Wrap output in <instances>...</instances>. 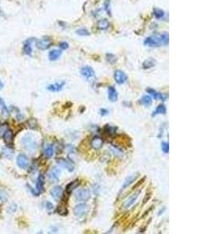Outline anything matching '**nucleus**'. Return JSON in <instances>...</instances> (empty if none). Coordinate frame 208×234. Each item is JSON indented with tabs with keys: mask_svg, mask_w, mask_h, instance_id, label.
<instances>
[{
	"mask_svg": "<svg viewBox=\"0 0 208 234\" xmlns=\"http://www.w3.org/2000/svg\"><path fill=\"white\" fill-rule=\"evenodd\" d=\"M97 27L101 31H105L110 27L109 21L107 19H101L98 21L97 23Z\"/></svg>",
	"mask_w": 208,
	"mask_h": 234,
	"instance_id": "obj_23",
	"label": "nucleus"
},
{
	"mask_svg": "<svg viewBox=\"0 0 208 234\" xmlns=\"http://www.w3.org/2000/svg\"><path fill=\"white\" fill-rule=\"evenodd\" d=\"M75 198L78 201H87L91 198V192L87 189H80L75 193Z\"/></svg>",
	"mask_w": 208,
	"mask_h": 234,
	"instance_id": "obj_6",
	"label": "nucleus"
},
{
	"mask_svg": "<svg viewBox=\"0 0 208 234\" xmlns=\"http://www.w3.org/2000/svg\"><path fill=\"white\" fill-rule=\"evenodd\" d=\"M57 163L59 166H60L61 167L64 168L66 170H68L69 172H72L74 170V166L72 162L69 161L67 159H65V158H58L56 160Z\"/></svg>",
	"mask_w": 208,
	"mask_h": 234,
	"instance_id": "obj_12",
	"label": "nucleus"
},
{
	"mask_svg": "<svg viewBox=\"0 0 208 234\" xmlns=\"http://www.w3.org/2000/svg\"><path fill=\"white\" fill-rule=\"evenodd\" d=\"M13 151H12L11 149L8 148H2V154H3L4 157H6V158H11L12 155H13Z\"/></svg>",
	"mask_w": 208,
	"mask_h": 234,
	"instance_id": "obj_31",
	"label": "nucleus"
},
{
	"mask_svg": "<svg viewBox=\"0 0 208 234\" xmlns=\"http://www.w3.org/2000/svg\"><path fill=\"white\" fill-rule=\"evenodd\" d=\"M0 200L2 202H6L8 200V194L2 189H0Z\"/></svg>",
	"mask_w": 208,
	"mask_h": 234,
	"instance_id": "obj_32",
	"label": "nucleus"
},
{
	"mask_svg": "<svg viewBox=\"0 0 208 234\" xmlns=\"http://www.w3.org/2000/svg\"><path fill=\"white\" fill-rule=\"evenodd\" d=\"M59 48H60V50H62V51H63V50H66L69 48L68 42H60V44H59Z\"/></svg>",
	"mask_w": 208,
	"mask_h": 234,
	"instance_id": "obj_38",
	"label": "nucleus"
},
{
	"mask_svg": "<svg viewBox=\"0 0 208 234\" xmlns=\"http://www.w3.org/2000/svg\"><path fill=\"white\" fill-rule=\"evenodd\" d=\"M153 15L154 16L156 19L159 20L164 17V16H165V11H163L162 10L158 9V8H155V9H154L153 10Z\"/></svg>",
	"mask_w": 208,
	"mask_h": 234,
	"instance_id": "obj_27",
	"label": "nucleus"
},
{
	"mask_svg": "<svg viewBox=\"0 0 208 234\" xmlns=\"http://www.w3.org/2000/svg\"><path fill=\"white\" fill-rule=\"evenodd\" d=\"M65 84H66V82L65 81L56 82L55 84H50V85L48 86L47 89L51 92H60L61 90H63V88H64Z\"/></svg>",
	"mask_w": 208,
	"mask_h": 234,
	"instance_id": "obj_15",
	"label": "nucleus"
},
{
	"mask_svg": "<svg viewBox=\"0 0 208 234\" xmlns=\"http://www.w3.org/2000/svg\"><path fill=\"white\" fill-rule=\"evenodd\" d=\"M90 211V207L88 204L85 203L79 204L73 208L74 215L77 217H84L88 214Z\"/></svg>",
	"mask_w": 208,
	"mask_h": 234,
	"instance_id": "obj_3",
	"label": "nucleus"
},
{
	"mask_svg": "<svg viewBox=\"0 0 208 234\" xmlns=\"http://www.w3.org/2000/svg\"><path fill=\"white\" fill-rule=\"evenodd\" d=\"M147 92L148 94H150V95H151L154 98L157 99V100L158 99V100H161V101H165V99L167 98V97H165L163 94L156 92L155 90L152 89V88H147Z\"/></svg>",
	"mask_w": 208,
	"mask_h": 234,
	"instance_id": "obj_20",
	"label": "nucleus"
},
{
	"mask_svg": "<svg viewBox=\"0 0 208 234\" xmlns=\"http://www.w3.org/2000/svg\"><path fill=\"white\" fill-rule=\"evenodd\" d=\"M140 193H141V190H138L137 191H136L134 194H132V195H131V196L129 197V198H128L124 203H123V207L126 209V208H129V207H131V206H132V204L137 201L139 196L140 195Z\"/></svg>",
	"mask_w": 208,
	"mask_h": 234,
	"instance_id": "obj_9",
	"label": "nucleus"
},
{
	"mask_svg": "<svg viewBox=\"0 0 208 234\" xmlns=\"http://www.w3.org/2000/svg\"><path fill=\"white\" fill-rule=\"evenodd\" d=\"M17 166H19L20 169L25 170L29 166V159L25 154H20L17 158Z\"/></svg>",
	"mask_w": 208,
	"mask_h": 234,
	"instance_id": "obj_11",
	"label": "nucleus"
},
{
	"mask_svg": "<svg viewBox=\"0 0 208 234\" xmlns=\"http://www.w3.org/2000/svg\"><path fill=\"white\" fill-rule=\"evenodd\" d=\"M169 42V33L155 34L146 38L144 41V45L148 47H160L162 45H168Z\"/></svg>",
	"mask_w": 208,
	"mask_h": 234,
	"instance_id": "obj_1",
	"label": "nucleus"
},
{
	"mask_svg": "<svg viewBox=\"0 0 208 234\" xmlns=\"http://www.w3.org/2000/svg\"><path fill=\"white\" fill-rule=\"evenodd\" d=\"M0 106L2 108V114L5 115L6 116H7L9 115V111H8L7 108H6V105H5V103H4L3 101L2 100H0Z\"/></svg>",
	"mask_w": 208,
	"mask_h": 234,
	"instance_id": "obj_34",
	"label": "nucleus"
},
{
	"mask_svg": "<svg viewBox=\"0 0 208 234\" xmlns=\"http://www.w3.org/2000/svg\"><path fill=\"white\" fill-rule=\"evenodd\" d=\"M150 198H151V195H150V194H149V195H148L147 198H146V197H145V198H144V201H143V205H144V204L147 203V202L148 201V199H150Z\"/></svg>",
	"mask_w": 208,
	"mask_h": 234,
	"instance_id": "obj_41",
	"label": "nucleus"
},
{
	"mask_svg": "<svg viewBox=\"0 0 208 234\" xmlns=\"http://www.w3.org/2000/svg\"><path fill=\"white\" fill-rule=\"evenodd\" d=\"M116 129H117V128L115 127V126H109L108 124H107L104 127V133H106L107 134L111 136L116 133Z\"/></svg>",
	"mask_w": 208,
	"mask_h": 234,
	"instance_id": "obj_29",
	"label": "nucleus"
},
{
	"mask_svg": "<svg viewBox=\"0 0 208 234\" xmlns=\"http://www.w3.org/2000/svg\"><path fill=\"white\" fill-rule=\"evenodd\" d=\"M91 147L95 150H99L102 148L103 146V141L101 138H100L99 137H94L92 140H91Z\"/></svg>",
	"mask_w": 208,
	"mask_h": 234,
	"instance_id": "obj_18",
	"label": "nucleus"
},
{
	"mask_svg": "<svg viewBox=\"0 0 208 234\" xmlns=\"http://www.w3.org/2000/svg\"><path fill=\"white\" fill-rule=\"evenodd\" d=\"M114 79H115L117 84H123L127 81L128 77H127V75L123 71L118 70H116L115 73H114Z\"/></svg>",
	"mask_w": 208,
	"mask_h": 234,
	"instance_id": "obj_10",
	"label": "nucleus"
},
{
	"mask_svg": "<svg viewBox=\"0 0 208 234\" xmlns=\"http://www.w3.org/2000/svg\"><path fill=\"white\" fill-rule=\"evenodd\" d=\"M104 10L107 12V14L111 15V2L110 0H105V2L104 3Z\"/></svg>",
	"mask_w": 208,
	"mask_h": 234,
	"instance_id": "obj_35",
	"label": "nucleus"
},
{
	"mask_svg": "<svg viewBox=\"0 0 208 234\" xmlns=\"http://www.w3.org/2000/svg\"><path fill=\"white\" fill-rule=\"evenodd\" d=\"M166 113V107L164 105H160L157 107L153 113V116H156V115L160 114H165Z\"/></svg>",
	"mask_w": 208,
	"mask_h": 234,
	"instance_id": "obj_26",
	"label": "nucleus"
},
{
	"mask_svg": "<svg viewBox=\"0 0 208 234\" xmlns=\"http://www.w3.org/2000/svg\"><path fill=\"white\" fill-rule=\"evenodd\" d=\"M45 154L47 158H51L54 154V148L52 145H48L45 149Z\"/></svg>",
	"mask_w": 208,
	"mask_h": 234,
	"instance_id": "obj_30",
	"label": "nucleus"
},
{
	"mask_svg": "<svg viewBox=\"0 0 208 234\" xmlns=\"http://www.w3.org/2000/svg\"><path fill=\"white\" fill-rule=\"evenodd\" d=\"M106 61L108 62L110 64H114L117 62V57L116 55H114L112 53H107L105 56Z\"/></svg>",
	"mask_w": 208,
	"mask_h": 234,
	"instance_id": "obj_28",
	"label": "nucleus"
},
{
	"mask_svg": "<svg viewBox=\"0 0 208 234\" xmlns=\"http://www.w3.org/2000/svg\"><path fill=\"white\" fill-rule=\"evenodd\" d=\"M80 183H81V181L79 180V179H74V180H73L72 182L69 183L68 184L66 185V194H71L75 189L77 188V187H79V185H80Z\"/></svg>",
	"mask_w": 208,
	"mask_h": 234,
	"instance_id": "obj_16",
	"label": "nucleus"
},
{
	"mask_svg": "<svg viewBox=\"0 0 208 234\" xmlns=\"http://www.w3.org/2000/svg\"><path fill=\"white\" fill-rule=\"evenodd\" d=\"M76 33L79 36H89L90 35V32L85 28L79 29L76 31Z\"/></svg>",
	"mask_w": 208,
	"mask_h": 234,
	"instance_id": "obj_33",
	"label": "nucleus"
},
{
	"mask_svg": "<svg viewBox=\"0 0 208 234\" xmlns=\"http://www.w3.org/2000/svg\"><path fill=\"white\" fill-rule=\"evenodd\" d=\"M46 207H47V208L48 210L52 209V208H53V204L51 203H50V202H47V203H46Z\"/></svg>",
	"mask_w": 208,
	"mask_h": 234,
	"instance_id": "obj_40",
	"label": "nucleus"
},
{
	"mask_svg": "<svg viewBox=\"0 0 208 234\" xmlns=\"http://www.w3.org/2000/svg\"><path fill=\"white\" fill-rule=\"evenodd\" d=\"M61 176V170L59 168L53 167L51 170H50L49 173H48V178L52 183H55L58 182L59 179V177Z\"/></svg>",
	"mask_w": 208,
	"mask_h": 234,
	"instance_id": "obj_13",
	"label": "nucleus"
},
{
	"mask_svg": "<svg viewBox=\"0 0 208 234\" xmlns=\"http://www.w3.org/2000/svg\"><path fill=\"white\" fill-rule=\"evenodd\" d=\"M161 149L165 153H169V145L168 142H165L163 141L161 143Z\"/></svg>",
	"mask_w": 208,
	"mask_h": 234,
	"instance_id": "obj_37",
	"label": "nucleus"
},
{
	"mask_svg": "<svg viewBox=\"0 0 208 234\" xmlns=\"http://www.w3.org/2000/svg\"><path fill=\"white\" fill-rule=\"evenodd\" d=\"M80 74L87 80H89V82H93L95 80V72L94 69L90 66L82 67L80 70Z\"/></svg>",
	"mask_w": 208,
	"mask_h": 234,
	"instance_id": "obj_5",
	"label": "nucleus"
},
{
	"mask_svg": "<svg viewBox=\"0 0 208 234\" xmlns=\"http://www.w3.org/2000/svg\"><path fill=\"white\" fill-rule=\"evenodd\" d=\"M3 136V139L5 143H6V145H10L13 144V133L12 130L10 129H6L5 133L2 134Z\"/></svg>",
	"mask_w": 208,
	"mask_h": 234,
	"instance_id": "obj_22",
	"label": "nucleus"
},
{
	"mask_svg": "<svg viewBox=\"0 0 208 234\" xmlns=\"http://www.w3.org/2000/svg\"><path fill=\"white\" fill-rule=\"evenodd\" d=\"M139 175H140V173H139L138 172H136V173H134L133 174H131V175L129 176H127L123 184V187H122V189H121V192L124 191V190H125L126 189L128 188L131 184H132V183H134L135 180L138 178Z\"/></svg>",
	"mask_w": 208,
	"mask_h": 234,
	"instance_id": "obj_8",
	"label": "nucleus"
},
{
	"mask_svg": "<svg viewBox=\"0 0 208 234\" xmlns=\"http://www.w3.org/2000/svg\"><path fill=\"white\" fill-rule=\"evenodd\" d=\"M44 185H45V178L42 174H40L38 178V182H37L36 185V190H35V194L36 195H38L44 190Z\"/></svg>",
	"mask_w": 208,
	"mask_h": 234,
	"instance_id": "obj_17",
	"label": "nucleus"
},
{
	"mask_svg": "<svg viewBox=\"0 0 208 234\" xmlns=\"http://www.w3.org/2000/svg\"><path fill=\"white\" fill-rule=\"evenodd\" d=\"M62 53H63V51L60 49L51 50L48 53V59H49L50 61H55V60L60 58Z\"/></svg>",
	"mask_w": 208,
	"mask_h": 234,
	"instance_id": "obj_19",
	"label": "nucleus"
},
{
	"mask_svg": "<svg viewBox=\"0 0 208 234\" xmlns=\"http://www.w3.org/2000/svg\"><path fill=\"white\" fill-rule=\"evenodd\" d=\"M108 99L112 102H115L118 100V92L116 89L112 86H110L108 88Z\"/></svg>",
	"mask_w": 208,
	"mask_h": 234,
	"instance_id": "obj_21",
	"label": "nucleus"
},
{
	"mask_svg": "<svg viewBox=\"0 0 208 234\" xmlns=\"http://www.w3.org/2000/svg\"><path fill=\"white\" fill-rule=\"evenodd\" d=\"M63 190L61 186H56L50 190V194L55 201H59L63 196Z\"/></svg>",
	"mask_w": 208,
	"mask_h": 234,
	"instance_id": "obj_14",
	"label": "nucleus"
},
{
	"mask_svg": "<svg viewBox=\"0 0 208 234\" xmlns=\"http://www.w3.org/2000/svg\"><path fill=\"white\" fill-rule=\"evenodd\" d=\"M35 41H36V38H30L25 41L24 44H23V53L29 55V56H31V55H32V51H33L32 45Z\"/></svg>",
	"mask_w": 208,
	"mask_h": 234,
	"instance_id": "obj_7",
	"label": "nucleus"
},
{
	"mask_svg": "<svg viewBox=\"0 0 208 234\" xmlns=\"http://www.w3.org/2000/svg\"><path fill=\"white\" fill-rule=\"evenodd\" d=\"M2 88H3V84H2V81H1V80H0V90L2 89Z\"/></svg>",
	"mask_w": 208,
	"mask_h": 234,
	"instance_id": "obj_42",
	"label": "nucleus"
},
{
	"mask_svg": "<svg viewBox=\"0 0 208 234\" xmlns=\"http://www.w3.org/2000/svg\"><path fill=\"white\" fill-rule=\"evenodd\" d=\"M21 143L25 148L29 151H35L38 147V144L34 141L33 136L30 134H26L23 136V138L21 139Z\"/></svg>",
	"mask_w": 208,
	"mask_h": 234,
	"instance_id": "obj_2",
	"label": "nucleus"
},
{
	"mask_svg": "<svg viewBox=\"0 0 208 234\" xmlns=\"http://www.w3.org/2000/svg\"><path fill=\"white\" fill-rule=\"evenodd\" d=\"M58 213L61 215H66L68 214V210L65 206H59L58 207Z\"/></svg>",
	"mask_w": 208,
	"mask_h": 234,
	"instance_id": "obj_36",
	"label": "nucleus"
},
{
	"mask_svg": "<svg viewBox=\"0 0 208 234\" xmlns=\"http://www.w3.org/2000/svg\"><path fill=\"white\" fill-rule=\"evenodd\" d=\"M155 60L154 59H146L145 61L143 63L142 67L144 70H148V69H151V67H154L155 66Z\"/></svg>",
	"mask_w": 208,
	"mask_h": 234,
	"instance_id": "obj_24",
	"label": "nucleus"
},
{
	"mask_svg": "<svg viewBox=\"0 0 208 234\" xmlns=\"http://www.w3.org/2000/svg\"><path fill=\"white\" fill-rule=\"evenodd\" d=\"M36 47L40 50H47L52 45V41L49 37H43L39 40L35 41Z\"/></svg>",
	"mask_w": 208,
	"mask_h": 234,
	"instance_id": "obj_4",
	"label": "nucleus"
},
{
	"mask_svg": "<svg viewBox=\"0 0 208 234\" xmlns=\"http://www.w3.org/2000/svg\"><path fill=\"white\" fill-rule=\"evenodd\" d=\"M100 112H101L100 113L101 116H105V115L108 114V111L105 109H101L100 110Z\"/></svg>",
	"mask_w": 208,
	"mask_h": 234,
	"instance_id": "obj_39",
	"label": "nucleus"
},
{
	"mask_svg": "<svg viewBox=\"0 0 208 234\" xmlns=\"http://www.w3.org/2000/svg\"><path fill=\"white\" fill-rule=\"evenodd\" d=\"M140 103L145 106H150L152 104V98L149 95H144L140 99Z\"/></svg>",
	"mask_w": 208,
	"mask_h": 234,
	"instance_id": "obj_25",
	"label": "nucleus"
}]
</instances>
